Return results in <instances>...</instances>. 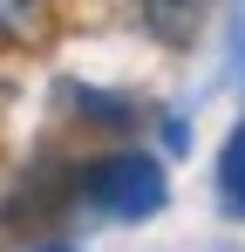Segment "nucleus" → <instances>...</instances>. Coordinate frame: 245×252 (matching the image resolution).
Returning <instances> with one entry per match:
<instances>
[{
	"label": "nucleus",
	"instance_id": "obj_1",
	"mask_svg": "<svg viewBox=\"0 0 245 252\" xmlns=\"http://www.w3.org/2000/svg\"><path fill=\"white\" fill-rule=\"evenodd\" d=\"M82 198L102 218H150V211H163V170L150 157H136V150L95 157L82 170Z\"/></svg>",
	"mask_w": 245,
	"mask_h": 252
},
{
	"label": "nucleus",
	"instance_id": "obj_2",
	"mask_svg": "<svg viewBox=\"0 0 245 252\" xmlns=\"http://www.w3.org/2000/svg\"><path fill=\"white\" fill-rule=\"evenodd\" d=\"M143 21L157 28L163 41H191L204 21V0H143Z\"/></svg>",
	"mask_w": 245,
	"mask_h": 252
},
{
	"label": "nucleus",
	"instance_id": "obj_3",
	"mask_svg": "<svg viewBox=\"0 0 245 252\" xmlns=\"http://www.w3.org/2000/svg\"><path fill=\"white\" fill-rule=\"evenodd\" d=\"M218 184H225V211L245 218V123L232 129V143H225V157H218Z\"/></svg>",
	"mask_w": 245,
	"mask_h": 252
},
{
	"label": "nucleus",
	"instance_id": "obj_4",
	"mask_svg": "<svg viewBox=\"0 0 245 252\" xmlns=\"http://www.w3.org/2000/svg\"><path fill=\"white\" fill-rule=\"evenodd\" d=\"M41 14H48L41 0H0V34H7V41H28L41 28Z\"/></svg>",
	"mask_w": 245,
	"mask_h": 252
}]
</instances>
